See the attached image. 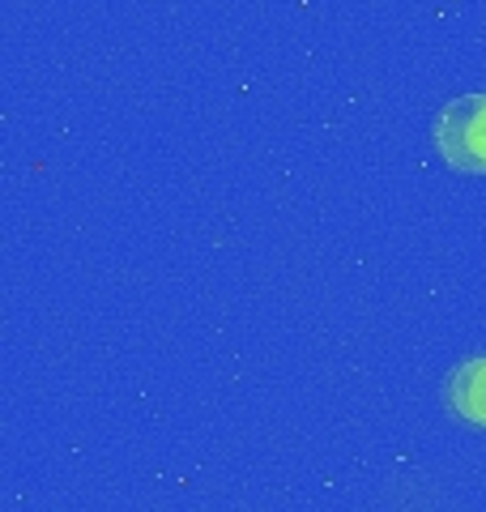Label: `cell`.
Returning <instances> with one entry per match:
<instances>
[{
    "label": "cell",
    "instance_id": "cell-2",
    "mask_svg": "<svg viewBox=\"0 0 486 512\" xmlns=\"http://www.w3.org/2000/svg\"><path fill=\"white\" fill-rule=\"evenodd\" d=\"M448 406L452 414H461L465 423L486 427V355L469 359L465 367L448 376Z\"/></svg>",
    "mask_w": 486,
    "mask_h": 512
},
{
    "label": "cell",
    "instance_id": "cell-1",
    "mask_svg": "<svg viewBox=\"0 0 486 512\" xmlns=\"http://www.w3.org/2000/svg\"><path fill=\"white\" fill-rule=\"evenodd\" d=\"M435 146L465 175H486V94H461L435 116Z\"/></svg>",
    "mask_w": 486,
    "mask_h": 512
}]
</instances>
